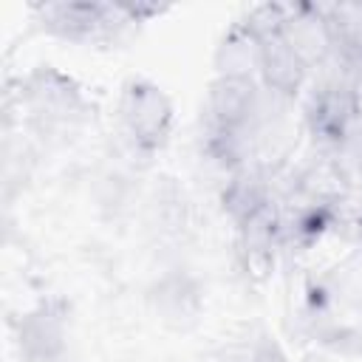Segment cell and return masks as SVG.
<instances>
[{"label":"cell","mask_w":362,"mask_h":362,"mask_svg":"<svg viewBox=\"0 0 362 362\" xmlns=\"http://www.w3.org/2000/svg\"><path fill=\"white\" fill-rule=\"evenodd\" d=\"M170 102L167 96L147 82H133L124 90L122 99V122L127 136L144 147V150H156L164 144L167 133H170Z\"/></svg>","instance_id":"cell-1"},{"label":"cell","mask_w":362,"mask_h":362,"mask_svg":"<svg viewBox=\"0 0 362 362\" xmlns=\"http://www.w3.org/2000/svg\"><path fill=\"white\" fill-rule=\"evenodd\" d=\"M354 119V93L334 82L320 88V93H314L311 102V124L320 136L325 139H342L348 133V124Z\"/></svg>","instance_id":"cell-2"},{"label":"cell","mask_w":362,"mask_h":362,"mask_svg":"<svg viewBox=\"0 0 362 362\" xmlns=\"http://www.w3.org/2000/svg\"><path fill=\"white\" fill-rule=\"evenodd\" d=\"M359 232H362V221H359Z\"/></svg>","instance_id":"cell-3"}]
</instances>
